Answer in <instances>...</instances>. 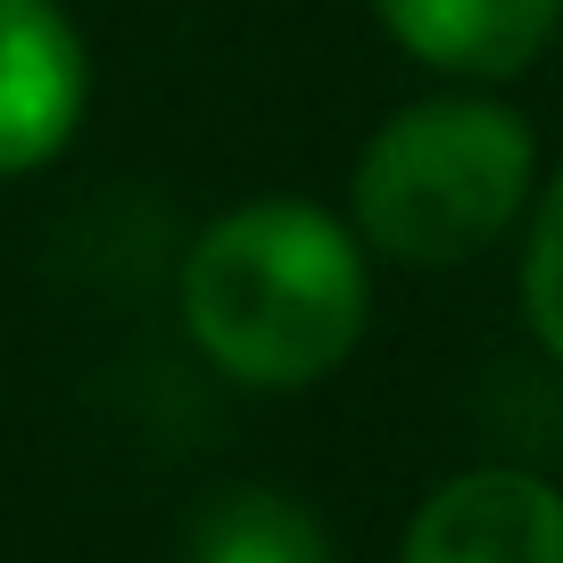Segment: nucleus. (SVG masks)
Returning <instances> with one entry per match:
<instances>
[{
	"label": "nucleus",
	"mask_w": 563,
	"mask_h": 563,
	"mask_svg": "<svg viewBox=\"0 0 563 563\" xmlns=\"http://www.w3.org/2000/svg\"><path fill=\"white\" fill-rule=\"evenodd\" d=\"M398 563H563V497L514 464L456 473L422 497Z\"/></svg>",
	"instance_id": "obj_3"
},
{
	"label": "nucleus",
	"mask_w": 563,
	"mask_h": 563,
	"mask_svg": "<svg viewBox=\"0 0 563 563\" xmlns=\"http://www.w3.org/2000/svg\"><path fill=\"white\" fill-rule=\"evenodd\" d=\"M522 299H530V332L563 356V166L539 191V224H530V249H522Z\"/></svg>",
	"instance_id": "obj_7"
},
{
	"label": "nucleus",
	"mask_w": 563,
	"mask_h": 563,
	"mask_svg": "<svg viewBox=\"0 0 563 563\" xmlns=\"http://www.w3.org/2000/svg\"><path fill=\"white\" fill-rule=\"evenodd\" d=\"M84 84V42L58 0H0V175H34L67 150Z\"/></svg>",
	"instance_id": "obj_4"
},
{
	"label": "nucleus",
	"mask_w": 563,
	"mask_h": 563,
	"mask_svg": "<svg viewBox=\"0 0 563 563\" xmlns=\"http://www.w3.org/2000/svg\"><path fill=\"white\" fill-rule=\"evenodd\" d=\"M373 9L422 67L481 75V84L522 75L555 42V18H563V0H373Z\"/></svg>",
	"instance_id": "obj_5"
},
{
	"label": "nucleus",
	"mask_w": 563,
	"mask_h": 563,
	"mask_svg": "<svg viewBox=\"0 0 563 563\" xmlns=\"http://www.w3.org/2000/svg\"><path fill=\"white\" fill-rule=\"evenodd\" d=\"M365 249L307 199L216 216L183 257V332L249 389H307L365 332Z\"/></svg>",
	"instance_id": "obj_1"
},
{
	"label": "nucleus",
	"mask_w": 563,
	"mask_h": 563,
	"mask_svg": "<svg viewBox=\"0 0 563 563\" xmlns=\"http://www.w3.org/2000/svg\"><path fill=\"white\" fill-rule=\"evenodd\" d=\"M530 199V124L497 100H422L356 158V232L398 265H464Z\"/></svg>",
	"instance_id": "obj_2"
},
{
	"label": "nucleus",
	"mask_w": 563,
	"mask_h": 563,
	"mask_svg": "<svg viewBox=\"0 0 563 563\" xmlns=\"http://www.w3.org/2000/svg\"><path fill=\"white\" fill-rule=\"evenodd\" d=\"M191 563H332V547L282 489H224L191 530Z\"/></svg>",
	"instance_id": "obj_6"
}]
</instances>
